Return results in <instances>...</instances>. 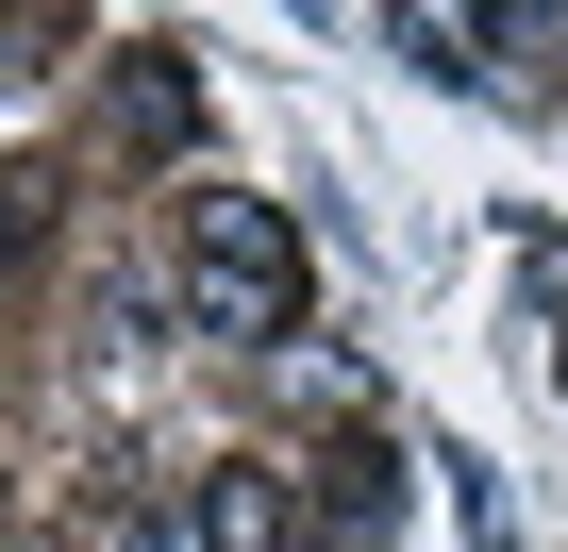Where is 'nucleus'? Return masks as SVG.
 <instances>
[{
	"mask_svg": "<svg viewBox=\"0 0 568 552\" xmlns=\"http://www.w3.org/2000/svg\"><path fill=\"white\" fill-rule=\"evenodd\" d=\"M184 302L201 335H302V251L251 184H184Z\"/></svg>",
	"mask_w": 568,
	"mask_h": 552,
	"instance_id": "1",
	"label": "nucleus"
},
{
	"mask_svg": "<svg viewBox=\"0 0 568 552\" xmlns=\"http://www.w3.org/2000/svg\"><path fill=\"white\" fill-rule=\"evenodd\" d=\"M201 552H302L284 469H201Z\"/></svg>",
	"mask_w": 568,
	"mask_h": 552,
	"instance_id": "2",
	"label": "nucleus"
},
{
	"mask_svg": "<svg viewBox=\"0 0 568 552\" xmlns=\"http://www.w3.org/2000/svg\"><path fill=\"white\" fill-rule=\"evenodd\" d=\"M118 101H134V134H184V118H201V84H184V51H151V68H134Z\"/></svg>",
	"mask_w": 568,
	"mask_h": 552,
	"instance_id": "3",
	"label": "nucleus"
}]
</instances>
